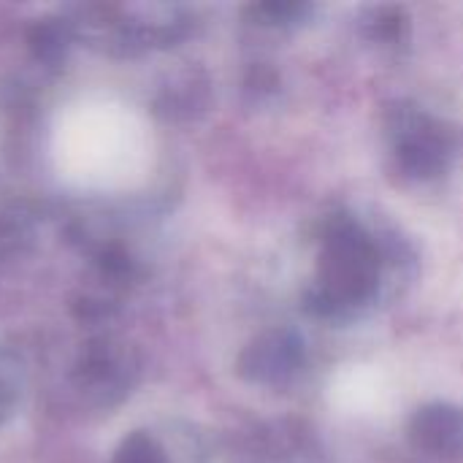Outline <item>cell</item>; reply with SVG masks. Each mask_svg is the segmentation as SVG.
Instances as JSON below:
<instances>
[{
  "mask_svg": "<svg viewBox=\"0 0 463 463\" xmlns=\"http://www.w3.org/2000/svg\"><path fill=\"white\" fill-rule=\"evenodd\" d=\"M380 250L374 239L347 214L328 217L317 263V285L307 293V309L334 317L366 304L380 285Z\"/></svg>",
  "mask_w": 463,
  "mask_h": 463,
  "instance_id": "6da1fadb",
  "label": "cell"
},
{
  "mask_svg": "<svg viewBox=\"0 0 463 463\" xmlns=\"http://www.w3.org/2000/svg\"><path fill=\"white\" fill-rule=\"evenodd\" d=\"M388 133L402 171L415 179L439 176L453 157V133L415 106H393L388 111Z\"/></svg>",
  "mask_w": 463,
  "mask_h": 463,
  "instance_id": "7a4b0ae2",
  "label": "cell"
},
{
  "mask_svg": "<svg viewBox=\"0 0 463 463\" xmlns=\"http://www.w3.org/2000/svg\"><path fill=\"white\" fill-rule=\"evenodd\" d=\"M304 364V342L293 331H266L252 339L241 358L239 372L244 380L258 385H279L290 380Z\"/></svg>",
  "mask_w": 463,
  "mask_h": 463,
  "instance_id": "3957f363",
  "label": "cell"
},
{
  "mask_svg": "<svg viewBox=\"0 0 463 463\" xmlns=\"http://www.w3.org/2000/svg\"><path fill=\"white\" fill-rule=\"evenodd\" d=\"M410 442L434 461H453L463 453V410L453 404H426L410 420Z\"/></svg>",
  "mask_w": 463,
  "mask_h": 463,
  "instance_id": "277c9868",
  "label": "cell"
},
{
  "mask_svg": "<svg viewBox=\"0 0 463 463\" xmlns=\"http://www.w3.org/2000/svg\"><path fill=\"white\" fill-rule=\"evenodd\" d=\"M364 30L372 41H385V43H393L399 41L404 33H407V16L402 8H393V5H380V8H372L366 11L364 16Z\"/></svg>",
  "mask_w": 463,
  "mask_h": 463,
  "instance_id": "5b68a950",
  "label": "cell"
},
{
  "mask_svg": "<svg viewBox=\"0 0 463 463\" xmlns=\"http://www.w3.org/2000/svg\"><path fill=\"white\" fill-rule=\"evenodd\" d=\"M117 463H168L165 461V450L149 437V434H133L119 456H117Z\"/></svg>",
  "mask_w": 463,
  "mask_h": 463,
  "instance_id": "8992f818",
  "label": "cell"
},
{
  "mask_svg": "<svg viewBox=\"0 0 463 463\" xmlns=\"http://www.w3.org/2000/svg\"><path fill=\"white\" fill-rule=\"evenodd\" d=\"M252 14H258V19L266 22V24H293V22H301L309 14V5L279 0V3H260V5L252 8Z\"/></svg>",
  "mask_w": 463,
  "mask_h": 463,
  "instance_id": "52a82bcc",
  "label": "cell"
}]
</instances>
